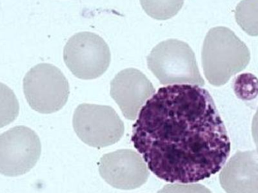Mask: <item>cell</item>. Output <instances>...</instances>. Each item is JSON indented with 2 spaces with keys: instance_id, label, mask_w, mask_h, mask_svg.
Listing matches in <instances>:
<instances>
[{
  "instance_id": "cell-1",
  "label": "cell",
  "mask_w": 258,
  "mask_h": 193,
  "mask_svg": "<svg viewBox=\"0 0 258 193\" xmlns=\"http://www.w3.org/2000/svg\"><path fill=\"white\" fill-rule=\"evenodd\" d=\"M132 142L149 169L168 183H191L221 171L230 138L215 101L196 85L160 88L141 108Z\"/></svg>"
},
{
  "instance_id": "cell-2",
  "label": "cell",
  "mask_w": 258,
  "mask_h": 193,
  "mask_svg": "<svg viewBox=\"0 0 258 193\" xmlns=\"http://www.w3.org/2000/svg\"><path fill=\"white\" fill-rule=\"evenodd\" d=\"M251 60L247 45L225 27L211 29L202 51L203 71L209 83L219 87L244 71Z\"/></svg>"
},
{
  "instance_id": "cell-3",
  "label": "cell",
  "mask_w": 258,
  "mask_h": 193,
  "mask_svg": "<svg viewBox=\"0 0 258 193\" xmlns=\"http://www.w3.org/2000/svg\"><path fill=\"white\" fill-rule=\"evenodd\" d=\"M147 65L162 85H205L195 54L183 41L168 39L158 44L147 57Z\"/></svg>"
},
{
  "instance_id": "cell-4",
  "label": "cell",
  "mask_w": 258,
  "mask_h": 193,
  "mask_svg": "<svg viewBox=\"0 0 258 193\" xmlns=\"http://www.w3.org/2000/svg\"><path fill=\"white\" fill-rule=\"evenodd\" d=\"M23 84L27 103L39 113H54L68 102L69 83L54 65L42 63L33 67L26 74Z\"/></svg>"
},
{
  "instance_id": "cell-5",
  "label": "cell",
  "mask_w": 258,
  "mask_h": 193,
  "mask_svg": "<svg viewBox=\"0 0 258 193\" xmlns=\"http://www.w3.org/2000/svg\"><path fill=\"white\" fill-rule=\"evenodd\" d=\"M73 126L78 138L95 148H104L119 142L125 132L123 121L113 107L90 103L77 106Z\"/></svg>"
},
{
  "instance_id": "cell-6",
  "label": "cell",
  "mask_w": 258,
  "mask_h": 193,
  "mask_svg": "<svg viewBox=\"0 0 258 193\" xmlns=\"http://www.w3.org/2000/svg\"><path fill=\"white\" fill-rule=\"evenodd\" d=\"M63 60L77 78L95 80L110 66L111 54L105 41L95 33L81 32L73 36L63 49Z\"/></svg>"
},
{
  "instance_id": "cell-7",
  "label": "cell",
  "mask_w": 258,
  "mask_h": 193,
  "mask_svg": "<svg viewBox=\"0 0 258 193\" xmlns=\"http://www.w3.org/2000/svg\"><path fill=\"white\" fill-rule=\"evenodd\" d=\"M40 140L36 132L17 126L0 135V174L18 177L29 172L40 158Z\"/></svg>"
},
{
  "instance_id": "cell-8",
  "label": "cell",
  "mask_w": 258,
  "mask_h": 193,
  "mask_svg": "<svg viewBox=\"0 0 258 193\" xmlns=\"http://www.w3.org/2000/svg\"><path fill=\"white\" fill-rule=\"evenodd\" d=\"M101 177L110 186L132 190L146 183L150 177L143 157L132 150H119L107 153L99 163Z\"/></svg>"
},
{
  "instance_id": "cell-9",
  "label": "cell",
  "mask_w": 258,
  "mask_h": 193,
  "mask_svg": "<svg viewBox=\"0 0 258 193\" xmlns=\"http://www.w3.org/2000/svg\"><path fill=\"white\" fill-rule=\"evenodd\" d=\"M155 92L151 82L135 68L120 71L110 83V95L128 120L138 117L143 105Z\"/></svg>"
},
{
  "instance_id": "cell-10",
  "label": "cell",
  "mask_w": 258,
  "mask_h": 193,
  "mask_svg": "<svg viewBox=\"0 0 258 193\" xmlns=\"http://www.w3.org/2000/svg\"><path fill=\"white\" fill-rule=\"evenodd\" d=\"M219 179L227 193H258V152H237L224 167Z\"/></svg>"
},
{
  "instance_id": "cell-11",
  "label": "cell",
  "mask_w": 258,
  "mask_h": 193,
  "mask_svg": "<svg viewBox=\"0 0 258 193\" xmlns=\"http://www.w3.org/2000/svg\"><path fill=\"white\" fill-rule=\"evenodd\" d=\"M239 27L251 36H258V0H242L235 12Z\"/></svg>"
},
{
  "instance_id": "cell-12",
  "label": "cell",
  "mask_w": 258,
  "mask_h": 193,
  "mask_svg": "<svg viewBox=\"0 0 258 193\" xmlns=\"http://www.w3.org/2000/svg\"><path fill=\"white\" fill-rule=\"evenodd\" d=\"M144 12L156 20L165 21L175 16L184 0H140Z\"/></svg>"
},
{
  "instance_id": "cell-13",
  "label": "cell",
  "mask_w": 258,
  "mask_h": 193,
  "mask_svg": "<svg viewBox=\"0 0 258 193\" xmlns=\"http://www.w3.org/2000/svg\"><path fill=\"white\" fill-rule=\"evenodd\" d=\"M19 109V103L13 91L0 83V128L16 119Z\"/></svg>"
},
{
  "instance_id": "cell-14",
  "label": "cell",
  "mask_w": 258,
  "mask_h": 193,
  "mask_svg": "<svg viewBox=\"0 0 258 193\" xmlns=\"http://www.w3.org/2000/svg\"><path fill=\"white\" fill-rule=\"evenodd\" d=\"M234 92L239 98L252 100L258 95V80L252 74L239 76L234 81Z\"/></svg>"
},
{
  "instance_id": "cell-15",
  "label": "cell",
  "mask_w": 258,
  "mask_h": 193,
  "mask_svg": "<svg viewBox=\"0 0 258 193\" xmlns=\"http://www.w3.org/2000/svg\"><path fill=\"white\" fill-rule=\"evenodd\" d=\"M157 193H212L210 189L199 183L185 184L173 183L165 185Z\"/></svg>"
},
{
  "instance_id": "cell-16",
  "label": "cell",
  "mask_w": 258,
  "mask_h": 193,
  "mask_svg": "<svg viewBox=\"0 0 258 193\" xmlns=\"http://www.w3.org/2000/svg\"><path fill=\"white\" fill-rule=\"evenodd\" d=\"M251 132H252V136L254 138V143H255L257 151L258 152V108L254 118H253L252 126H251Z\"/></svg>"
}]
</instances>
